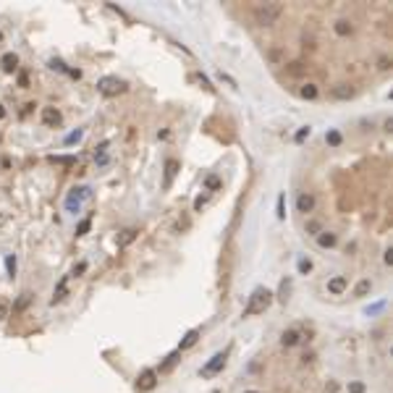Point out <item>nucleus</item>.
Listing matches in <instances>:
<instances>
[{"label":"nucleus","mask_w":393,"mask_h":393,"mask_svg":"<svg viewBox=\"0 0 393 393\" xmlns=\"http://www.w3.org/2000/svg\"><path fill=\"white\" fill-rule=\"evenodd\" d=\"M19 84H21V87H29V76L21 74V76H19Z\"/></svg>","instance_id":"obj_39"},{"label":"nucleus","mask_w":393,"mask_h":393,"mask_svg":"<svg viewBox=\"0 0 393 393\" xmlns=\"http://www.w3.org/2000/svg\"><path fill=\"white\" fill-rule=\"evenodd\" d=\"M349 393H364V383H349Z\"/></svg>","instance_id":"obj_30"},{"label":"nucleus","mask_w":393,"mask_h":393,"mask_svg":"<svg viewBox=\"0 0 393 393\" xmlns=\"http://www.w3.org/2000/svg\"><path fill=\"white\" fill-rule=\"evenodd\" d=\"M346 286H349V281H346L343 276H336V278L328 281V291H331V294H343Z\"/></svg>","instance_id":"obj_8"},{"label":"nucleus","mask_w":393,"mask_h":393,"mask_svg":"<svg viewBox=\"0 0 393 393\" xmlns=\"http://www.w3.org/2000/svg\"><path fill=\"white\" fill-rule=\"evenodd\" d=\"M205 186H207L210 191L221 189V178H218V176H207V181H205Z\"/></svg>","instance_id":"obj_25"},{"label":"nucleus","mask_w":393,"mask_h":393,"mask_svg":"<svg viewBox=\"0 0 393 393\" xmlns=\"http://www.w3.org/2000/svg\"><path fill=\"white\" fill-rule=\"evenodd\" d=\"M202 205H207V197H197V202H194V210H202Z\"/></svg>","instance_id":"obj_36"},{"label":"nucleus","mask_w":393,"mask_h":393,"mask_svg":"<svg viewBox=\"0 0 393 393\" xmlns=\"http://www.w3.org/2000/svg\"><path fill=\"white\" fill-rule=\"evenodd\" d=\"M246 393H260V391H246Z\"/></svg>","instance_id":"obj_42"},{"label":"nucleus","mask_w":393,"mask_h":393,"mask_svg":"<svg viewBox=\"0 0 393 393\" xmlns=\"http://www.w3.org/2000/svg\"><path fill=\"white\" fill-rule=\"evenodd\" d=\"M0 63H3V71H8V74H11V71L19 68V56H16V53H5Z\"/></svg>","instance_id":"obj_11"},{"label":"nucleus","mask_w":393,"mask_h":393,"mask_svg":"<svg viewBox=\"0 0 393 393\" xmlns=\"http://www.w3.org/2000/svg\"><path fill=\"white\" fill-rule=\"evenodd\" d=\"M84 270H87V262H79L76 268H74V276H81V273H84Z\"/></svg>","instance_id":"obj_35"},{"label":"nucleus","mask_w":393,"mask_h":393,"mask_svg":"<svg viewBox=\"0 0 393 393\" xmlns=\"http://www.w3.org/2000/svg\"><path fill=\"white\" fill-rule=\"evenodd\" d=\"M286 294H288V281L281 283V301H286Z\"/></svg>","instance_id":"obj_34"},{"label":"nucleus","mask_w":393,"mask_h":393,"mask_svg":"<svg viewBox=\"0 0 393 393\" xmlns=\"http://www.w3.org/2000/svg\"><path fill=\"white\" fill-rule=\"evenodd\" d=\"M223 367H225V351L223 354H215L213 359L205 364V367H202V378H213V375H218Z\"/></svg>","instance_id":"obj_4"},{"label":"nucleus","mask_w":393,"mask_h":393,"mask_svg":"<svg viewBox=\"0 0 393 393\" xmlns=\"http://www.w3.org/2000/svg\"><path fill=\"white\" fill-rule=\"evenodd\" d=\"M42 123L45 126H58L60 123V113L56 111V108H45L42 111Z\"/></svg>","instance_id":"obj_9"},{"label":"nucleus","mask_w":393,"mask_h":393,"mask_svg":"<svg viewBox=\"0 0 393 393\" xmlns=\"http://www.w3.org/2000/svg\"><path fill=\"white\" fill-rule=\"evenodd\" d=\"M299 95L304 97V100H315L317 97V87L315 84H304V87L299 89Z\"/></svg>","instance_id":"obj_20"},{"label":"nucleus","mask_w":393,"mask_h":393,"mask_svg":"<svg viewBox=\"0 0 393 393\" xmlns=\"http://www.w3.org/2000/svg\"><path fill=\"white\" fill-rule=\"evenodd\" d=\"M281 16V5H273V3H265L260 8H254V21H257L260 26H270L276 24Z\"/></svg>","instance_id":"obj_2"},{"label":"nucleus","mask_w":393,"mask_h":393,"mask_svg":"<svg viewBox=\"0 0 393 393\" xmlns=\"http://www.w3.org/2000/svg\"><path fill=\"white\" fill-rule=\"evenodd\" d=\"M328 144H333V147H336V144H341V134L331 131V134H328Z\"/></svg>","instance_id":"obj_28"},{"label":"nucleus","mask_w":393,"mask_h":393,"mask_svg":"<svg viewBox=\"0 0 393 393\" xmlns=\"http://www.w3.org/2000/svg\"><path fill=\"white\" fill-rule=\"evenodd\" d=\"M134 239H136V231L134 228H126V231L121 233V239H118V246H129Z\"/></svg>","instance_id":"obj_17"},{"label":"nucleus","mask_w":393,"mask_h":393,"mask_svg":"<svg viewBox=\"0 0 393 393\" xmlns=\"http://www.w3.org/2000/svg\"><path fill=\"white\" fill-rule=\"evenodd\" d=\"M380 68L388 71V68H391V60H388V58H380Z\"/></svg>","instance_id":"obj_38"},{"label":"nucleus","mask_w":393,"mask_h":393,"mask_svg":"<svg viewBox=\"0 0 393 393\" xmlns=\"http://www.w3.org/2000/svg\"><path fill=\"white\" fill-rule=\"evenodd\" d=\"M370 288H372V283L364 278V281L356 283V291H354V294H356V296H364V294H370Z\"/></svg>","instance_id":"obj_21"},{"label":"nucleus","mask_w":393,"mask_h":393,"mask_svg":"<svg viewBox=\"0 0 393 393\" xmlns=\"http://www.w3.org/2000/svg\"><path fill=\"white\" fill-rule=\"evenodd\" d=\"M87 197V189H74L68 194V199H66V207L68 210H74V205H76V210H79V205H81V199Z\"/></svg>","instance_id":"obj_10"},{"label":"nucleus","mask_w":393,"mask_h":393,"mask_svg":"<svg viewBox=\"0 0 393 393\" xmlns=\"http://www.w3.org/2000/svg\"><path fill=\"white\" fill-rule=\"evenodd\" d=\"M176 173H178V163H176V160H168V163H166V178H163V189H170L173 178H176Z\"/></svg>","instance_id":"obj_7"},{"label":"nucleus","mask_w":393,"mask_h":393,"mask_svg":"<svg viewBox=\"0 0 393 393\" xmlns=\"http://www.w3.org/2000/svg\"><path fill=\"white\" fill-rule=\"evenodd\" d=\"M299 341H301L299 331H286V333L281 336V343H283V346H296Z\"/></svg>","instance_id":"obj_14"},{"label":"nucleus","mask_w":393,"mask_h":393,"mask_svg":"<svg viewBox=\"0 0 393 393\" xmlns=\"http://www.w3.org/2000/svg\"><path fill=\"white\" fill-rule=\"evenodd\" d=\"M354 32V26L346 21V19H341V21H336V34L338 37H349V34Z\"/></svg>","instance_id":"obj_15"},{"label":"nucleus","mask_w":393,"mask_h":393,"mask_svg":"<svg viewBox=\"0 0 393 393\" xmlns=\"http://www.w3.org/2000/svg\"><path fill=\"white\" fill-rule=\"evenodd\" d=\"M97 89H100L105 97H115V95H121L123 89H126V84H123L121 79H115V76H105V79L97 81Z\"/></svg>","instance_id":"obj_3"},{"label":"nucleus","mask_w":393,"mask_h":393,"mask_svg":"<svg viewBox=\"0 0 393 393\" xmlns=\"http://www.w3.org/2000/svg\"><path fill=\"white\" fill-rule=\"evenodd\" d=\"M89 228H92V218H84L79 225H76V236H84V233H89Z\"/></svg>","instance_id":"obj_23"},{"label":"nucleus","mask_w":393,"mask_h":393,"mask_svg":"<svg viewBox=\"0 0 393 393\" xmlns=\"http://www.w3.org/2000/svg\"><path fill=\"white\" fill-rule=\"evenodd\" d=\"M286 74H288V76H301V74H304V66H301V63H288V66H286Z\"/></svg>","instance_id":"obj_22"},{"label":"nucleus","mask_w":393,"mask_h":393,"mask_svg":"<svg viewBox=\"0 0 393 393\" xmlns=\"http://www.w3.org/2000/svg\"><path fill=\"white\" fill-rule=\"evenodd\" d=\"M0 118H5V108L3 105H0Z\"/></svg>","instance_id":"obj_41"},{"label":"nucleus","mask_w":393,"mask_h":393,"mask_svg":"<svg viewBox=\"0 0 393 393\" xmlns=\"http://www.w3.org/2000/svg\"><path fill=\"white\" fill-rule=\"evenodd\" d=\"M76 139H81V131H74V134H68V136H66V144H74Z\"/></svg>","instance_id":"obj_33"},{"label":"nucleus","mask_w":393,"mask_h":393,"mask_svg":"<svg viewBox=\"0 0 393 393\" xmlns=\"http://www.w3.org/2000/svg\"><path fill=\"white\" fill-rule=\"evenodd\" d=\"M296 210H299V213H304V215L312 213V210H315V197L307 194V191H304V194H299L296 197Z\"/></svg>","instance_id":"obj_6"},{"label":"nucleus","mask_w":393,"mask_h":393,"mask_svg":"<svg viewBox=\"0 0 393 393\" xmlns=\"http://www.w3.org/2000/svg\"><path fill=\"white\" fill-rule=\"evenodd\" d=\"M270 60H276V63H281V50H270Z\"/></svg>","instance_id":"obj_37"},{"label":"nucleus","mask_w":393,"mask_h":393,"mask_svg":"<svg viewBox=\"0 0 393 393\" xmlns=\"http://www.w3.org/2000/svg\"><path fill=\"white\" fill-rule=\"evenodd\" d=\"M29 299H32V294H21V299L16 301V307H13V309H24L26 304H29Z\"/></svg>","instance_id":"obj_27"},{"label":"nucleus","mask_w":393,"mask_h":393,"mask_svg":"<svg viewBox=\"0 0 393 393\" xmlns=\"http://www.w3.org/2000/svg\"><path fill=\"white\" fill-rule=\"evenodd\" d=\"M136 386H139V391H152L155 386H158V372H155V370H144L139 375V383H136Z\"/></svg>","instance_id":"obj_5"},{"label":"nucleus","mask_w":393,"mask_h":393,"mask_svg":"<svg viewBox=\"0 0 393 393\" xmlns=\"http://www.w3.org/2000/svg\"><path fill=\"white\" fill-rule=\"evenodd\" d=\"M304 231H307L309 236H320V233H323V223H320V221H307Z\"/></svg>","instance_id":"obj_18"},{"label":"nucleus","mask_w":393,"mask_h":393,"mask_svg":"<svg viewBox=\"0 0 393 393\" xmlns=\"http://www.w3.org/2000/svg\"><path fill=\"white\" fill-rule=\"evenodd\" d=\"M336 241H338V236L331 233V231H323V233L317 236V244L323 246V249H331V246H336Z\"/></svg>","instance_id":"obj_13"},{"label":"nucleus","mask_w":393,"mask_h":393,"mask_svg":"<svg viewBox=\"0 0 393 393\" xmlns=\"http://www.w3.org/2000/svg\"><path fill=\"white\" fill-rule=\"evenodd\" d=\"M66 283H68V278H60V281H58V286H56V296H53V304L66 296Z\"/></svg>","instance_id":"obj_19"},{"label":"nucleus","mask_w":393,"mask_h":393,"mask_svg":"<svg viewBox=\"0 0 393 393\" xmlns=\"http://www.w3.org/2000/svg\"><path fill=\"white\" fill-rule=\"evenodd\" d=\"M386 262H388V265L393 262V249H388V252H386Z\"/></svg>","instance_id":"obj_40"},{"label":"nucleus","mask_w":393,"mask_h":393,"mask_svg":"<svg viewBox=\"0 0 393 393\" xmlns=\"http://www.w3.org/2000/svg\"><path fill=\"white\" fill-rule=\"evenodd\" d=\"M176 362H178V351H176V354H170L168 359L160 364V372H168V370H170V367H173V364H176Z\"/></svg>","instance_id":"obj_24"},{"label":"nucleus","mask_w":393,"mask_h":393,"mask_svg":"<svg viewBox=\"0 0 393 393\" xmlns=\"http://www.w3.org/2000/svg\"><path fill=\"white\" fill-rule=\"evenodd\" d=\"M5 268H8L11 276H16V257H13V254H5Z\"/></svg>","instance_id":"obj_26"},{"label":"nucleus","mask_w":393,"mask_h":393,"mask_svg":"<svg viewBox=\"0 0 393 393\" xmlns=\"http://www.w3.org/2000/svg\"><path fill=\"white\" fill-rule=\"evenodd\" d=\"M336 100H351L354 97V89L349 87V84H338V87H333V92H331Z\"/></svg>","instance_id":"obj_12"},{"label":"nucleus","mask_w":393,"mask_h":393,"mask_svg":"<svg viewBox=\"0 0 393 393\" xmlns=\"http://www.w3.org/2000/svg\"><path fill=\"white\" fill-rule=\"evenodd\" d=\"M0 42H3V32H0Z\"/></svg>","instance_id":"obj_43"},{"label":"nucleus","mask_w":393,"mask_h":393,"mask_svg":"<svg viewBox=\"0 0 393 393\" xmlns=\"http://www.w3.org/2000/svg\"><path fill=\"white\" fill-rule=\"evenodd\" d=\"M276 215L281 218V221H283V218H286V205H283V194L278 197V213H276Z\"/></svg>","instance_id":"obj_29"},{"label":"nucleus","mask_w":393,"mask_h":393,"mask_svg":"<svg viewBox=\"0 0 393 393\" xmlns=\"http://www.w3.org/2000/svg\"><path fill=\"white\" fill-rule=\"evenodd\" d=\"M199 341V331H189L186 336H184V341H181V351L184 349H191V346H194Z\"/></svg>","instance_id":"obj_16"},{"label":"nucleus","mask_w":393,"mask_h":393,"mask_svg":"<svg viewBox=\"0 0 393 393\" xmlns=\"http://www.w3.org/2000/svg\"><path fill=\"white\" fill-rule=\"evenodd\" d=\"M309 136V126H304V129H299V134H296V142H304Z\"/></svg>","instance_id":"obj_31"},{"label":"nucleus","mask_w":393,"mask_h":393,"mask_svg":"<svg viewBox=\"0 0 393 393\" xmlns=\"http://www.w3.org/2000/svg\"><path fill=\"white\" fill-rule=\"evenodd\" d=\"M299 270H301V273H309V270H312V262H309V260H301V262H299Z\"/></svg>","instance_id":"obj_32"},{"label":"nucleus","mask_w":393,"mask_h":393,"mask_svg":"<svg viewBox=\"0 0 393 393\" xmlns=\"http://www.w3.org/2000/svg\"><path fill=\"white\" fill-rule=\"evenodd\" d=\"M270 304H273V294H270L268 288H257V291L249 296V304H246V309H244V317L260 315V312H265Z\"/></svg>","instance_id":"obj_1"}]
</instances>
